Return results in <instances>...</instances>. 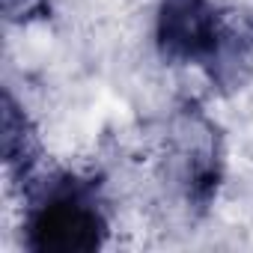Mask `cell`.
<instances>
[{"label": "cell", "instance_id": "cell-1", "mask_svg": "<svg viewBox=\"0 0 253 253\" xmlns=\"http://www.w3.org/2000/svg\"><path fill=\"white\" fill-rule=\"evenodd\" d=\"M107 238V217L92 179L60 173L30 194L24 244L33 253H92Z\"/></svg>", "mask_w": 253, "mask_h": 253}, {"label": "cell", "instance_id": "cell-2", "mask_svg": "<svg viewBox=\"0 0 253 253\" xmlns=\"http://www.w3.org/2000/svg\"><path fill=\"white\" fill-rule=\"evenodd\" d=\"M223 18L209 0H161L155 18L158 54L167 63H206L214 51Z\"/></svg>", "mask_w": 253, "mask_h": 253}, {"label": "cell", "instance_id": "cell-3", "mask_svg": "<svg viewBox=\"0 0 253 253\" xmlns=\"http://www.w3.org/2000/svg\"><path fill=\"white\" fill-rule=\"evenodd\" d=\"M179 167H182V185L191 206L206 209L220 182V158H217V140L211 134V125L203 116H191L182 140H179Z\"/></svg>", "mask_w": 253, "mask_h": 253}, {"label": "cell", "instance_id": "cell-4", "mask_svg": "<svg viewBox=\"0 0 253 253\" xmlns=\"http://www.w3.org/2000/svg\"><path fill=\"white\" fill-rule=\"evenodd\" d=\"M203 69L217 89L223 92L241 89L253 75V27L238 15H226L220 39L209 54V60L203 63Z\"/></svg>", "mask_w": 253, "mask_h": 253}, {"label": "cell", "instance_id": "cell-5", "mask_svg": "<svg viewBox=\"0 0 253 253\" xmlns=\"http://www.w3.org/2000/svg\"><path fill=\"white\" fill-rule=\"evenodd\" d=\"M3 161L9 167V173L18 179V176H30V170L36 167L39 161V137H36V128L33 122L27 119V113L21 110V104L3 92Z\"/></svg>", "mask_w": 253, "mask_h": 253}, {"label": "cell", "instance_id": "cell-6", "mask_svg": "<svg viewBox=\"0 0 253 253\" xmlns=\"http://www.w3.org/2000/svg\"><path fill=\"white\" fill-rule=\"evenodd\" d=\"M51 3L48 0H3V12L9 21H30L48 15Z\"/></svg>", "mask_w": 253, "mask_h": 253}]
</instances>
